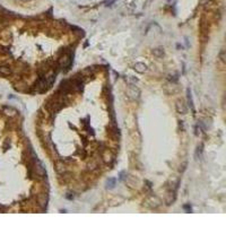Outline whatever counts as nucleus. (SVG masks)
I'll return each mask as SVG.
<instances>
[{
  "label": "nucleus",
  "instance_id": "f257e3e1",
  "mask_svg": "<svg viewBox=\"0 0 226 226\" xmlns=\"http://www.w3.org/2000/svg\"><path fill=\"white\" fill-rule=\"evenodd\" d=\"M135 70L137 72H139V74H144V72L147 70V66L143 62H137L135 65Z\"/></svg>",
  "mask_w": 226,
  "mask_h": 226
},
{
  "label": "nucleus",
  "instance_id": "f03ea898",
  "mask_svg": "<svg viewBox=\"0 0 226 226\" xmlns=\"http://www.w3.org/2000/svg\"><path fill=\"white\" fill-rule=\"evenodd\" d=\"M128 95L130 96L131 98H137L138 95H139V89L137 87L131 86L130 88L128 89Z\"/></svg>",
  "mask_w": 226,
  "mask_h": 226
},
{
  "label": "nucleus",
  "instance_id": "7ed1b4c3",
  "mask_svg": "<svg viewBox=\"0 0 226 226\" xmlns=\"http://www.w3.org/2000/svg\"><path fill=\"white\" fill-rule=\"evenodd\" d=\"M0 74L3 75V76H9V75L12 74V70L8 66H1L0 67Z\"/></svg>",
  "mask_w": 226,
  "mask_h": 226
},
{
  "label": "nucleus",
  "instance_id": "20e7f679",
  "mask_svg": "<svg viewBox=\"0 0 226 226\" xmlns=\"http://www.w3.org/2000/svg\"><path fill=\"white\" fill-rule=\"evenodd\" d=\"M176 110H178L179 113H181V114H185V113H187L185 104H183L182 102H178V103H176Z\"/></svg>",
  "mask_w": 226,
  "mask_h": 226
},
{
  "label": "nucleus",
  "instance_id": "39448f33",
  "mask_svg": "<svg viewBox=\"0 0 226 226\" xmlns=\"http://www.w3.org/2000/svg\"><path fill=\"white\" fill-rule=\"evenodd\" d=\"M153 54L155 56H164V50L162 48H157L153 50Z\"/></svg>",
  "mask_w": 226,
  "mask_h": 226
},
{
  "label": "nucleus",
  "instance_id": "423d86ee",
  "mask_svg": "<svg viewBox=\"0 0 226 226\" xmlns=\"http://www.w3.org/2000/svg\"><path fill=\"white\" fill-rule=\"evenodd\" d=\"M188 102H189V104H190V107H191V110H192V112H194V101H192V96H191V93L189 89H188Z\"/></svg>",
  "mask_w": 226,
  "mask_h": 226
},
{
  "label": "nucleus",
  "instance_id": "0eeeda50",
  "mask_svg": "<svg viewBox=\"0 0 226 226\" xmlns=\"http://www.w3.org/2000/svg\"><path fill=\"white\" fill-rule=\"evenodd\" d=\"M201 154H202V145L198 146L196 150V160H200L201 158Z\"/></svg>",
  "mask_w": 226,
  "mask_h": 226
},
{
  "label": "nucleus",
  "instance_id": "6e6552de",
  "mask_svg": "<svg viewBox=\"0 0 226 226\" xmlns=\"http://www.w3.org/2000/svg\"><path fill=\"white\" fill-rule=\"evenodd\" d=\"M115 185V179H109L107 180V188L109 189H112Z\"/></svg>",
  "mask_w": 226,
  "mask_h": 226
}]
</instances>
